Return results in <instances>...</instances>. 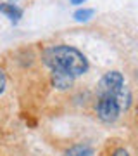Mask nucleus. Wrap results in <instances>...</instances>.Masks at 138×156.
Masks as SVG:
<instances>
[{"instance_id":"nucleus-1","label":"nucleus","mask_w":138,"mask_h":156,"mask_svg":"<svg viewBox=\"0 0 138 156\" xmlns=\"http://www.w3.org/2000/svg\"><path fill=\"white\" fill-rule=\"evenodd\" d=\"M43 62L52 71H62L71 76H79L88 69V61L81 52L69 45H54L45 49Z\"/></svg>"},{"instance_id":"nucleus-2","label":"nucleus","mask_w":138,"mask_h":156,"mask_svg":"<svg viewBox=\"0 0 138 156\" xmlns=\"http://www.w3.org/2000/svg\"><path fill=\"white\" fill-rule=\"evenodd\" d=\"M99 97H114L121 111H126L131 104V92L124 85V78L119 71H109L100 78L99 87H97Z\"/></svg>"},{"instance_id":"nucleus-3","label":"nucleus","mask_w":138,"mask_h":156,"mask_svg":"<svg viewBox=\"0 0 138 156\" xmlns=\"http://www.w3.org/2000/svg\"><path fill=\"white\" fill-rule=\"evenodd\" d=\"M97 115L102 122L112 123L121 115V108L114 97H99L97 101Z\"/></svg>"},{"instance_id":"nucleus-4","label":"nucleus","mask_w":138,"mask_h":156,"mask_svg":"<svg viewBox=\"0 0 138 156\" xmlns=\"http://www.w3.org/2000/svg\"><path fill=\"white\" fill-rule=\"evenodd\" d=\"M52 73H54L52 80H54V85L57 89H67V87H71L74 76L67 75V73H62V71H52Z\"/></svg>"},{"instance_id":"nucleus-5","label":"nucleus","mask_w":138,"mask_h":156,"mask_svg":"<svg viewBox=\"0 0 138 156\" xmlns=\"http://www.w3.org/2000/svg\"><path fill=\"white\" fill-rule=\"evenodd\" d=\"M0 12H4L11 21H17L22 16V9L14 4H0Z\"/></svg>"},{"instance_id":"nucleus-6","label":"nucleus","mask_w":138,"mask_h":156,"mask_svg":"<svg viewBox=\"0 0 138 156\" xmlns=\"http://www.w3.org/2000/svg\"><path fill=\"white\" fill-rule=\"evenodd\" d=\"M62 156H93V149L86 144H76L71 149H67Z\"/></svg>"},{"instance_id":"nucleus-7","label":"nucleus","mask_w":138,"mask_h":156,"mask_svg":"<svg viewBox=\"0 0 138 156\" xmlns=\"http://www.w3.org/2000/svg\"><path fill=\"white\" fill-rule=\"evenodd\" d=\"M93 9H79V11L74 12V19L76 21H88L90 17L93 16Z\"/></svg>"},{"instance_id":"nucleus-8","label":"nucleus","mask_w":138,"mask_h":156,"mask_svg":"<svg viewBox=\"0 0 138 156\" xmlns=\"http://www.w3.org/2000/svg\"><path fill=\"white\" fill-rule=\"evenodd\" d=\"M5 83H7L5 75H4V71H2V69H0V94L4 92V89H5Z\"/></svg>"},{"instance_id":"nucleus-9","label":"nucleus","mask_w":138,"mask_h":156,"mask_svg":"<svg viewBox=\"0 0 138 156\" xmlns=\"http://www.w3.org/2000/svg\"><path fill=\"white\" fill-rule=\"evenodd\" d=\"M112 156H130V153H128L124 147H119V149H116L112 153Z\"/></svg>"},{"instance_id":"nucleus-10","label":"nucleus","mask_w":138,"mask_h":156,"mask_svg":"<svg viewBox=\"0 0 138 156\" xmlns=\"http://www.w3.org/2000/svg\"><path fill=\"white\" fill-rule=\"evenodd\" d=\"M69 2H71V4H83L85 0H69Z\"/></svg>"}]
</instances>
